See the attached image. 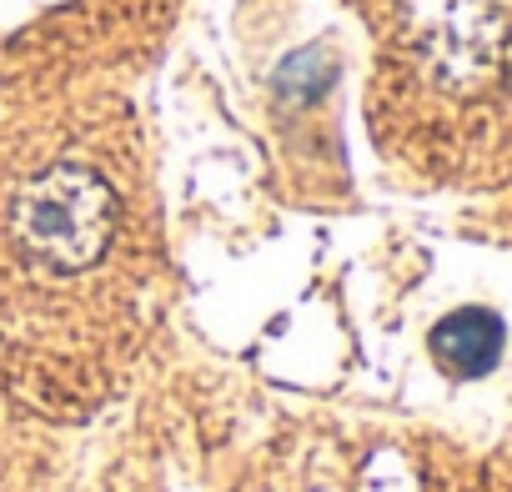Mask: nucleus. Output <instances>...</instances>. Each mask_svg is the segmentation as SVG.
<instances>
[{
    "label": "nucleus",
    "instance_id": "nucleus-1",
    "mask_svg": "<svg viewBox=\"0 0 512 492\" xmlns=\"http://www.w3.org/2000/svg\"><path fill=\"white\" fill-rule=\"evenodd\" d=\"M16 236L36 262L86 272L116 236V196L86 166H51L16 196Z\"/></svg>",
    "mask_w": 512,
    "mask_h": 492
},
{
    "label": "nucleus",
    "instance_id": "nucleus-2",
    "mask_svg": "<svg viewBox=\"0 0 512 492\" xmlns=\"http://www.w3.org/2000/svg\"><path fill=\"white\" fill-rule=\"evenodd\" d=\"M512 31V0H412V41L447 86L482 81Z\"/></svg>",
    "mask_w": 512,
    "mask_h": 492
},
{
    "label": "nucleus",
    "instance_id": "nucleus-3",
    "mask_svg": "<svg viewBox=\"0 0 512 492\" xmlns=\"http://www.w3.org/2000/svg\"><path fill=\"white\" fill-rule=\"evenodd\" d=\"M502 317L487 312V307H462V312H447L437 327H432V357L442 372L452 377H487L497 362H502Z\"/></svg>",
    "mask_w": 512,
    "mask_h": 492
}]
</instances>
